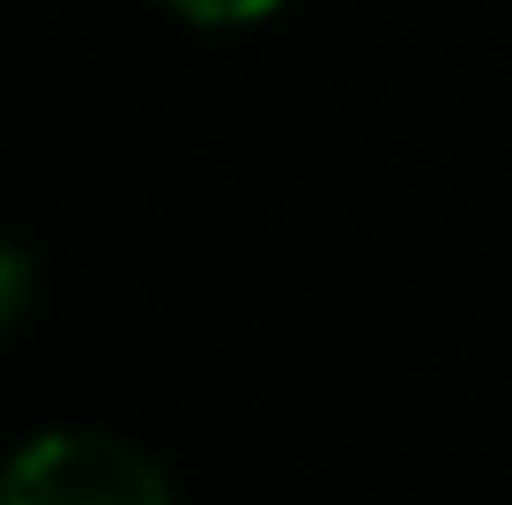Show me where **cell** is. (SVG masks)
I'll list each match as a JSON object with an SVG mask.
<instances>
[{"instance_id": "6da1fadb", "label": "cell", "mask_w": 512, "mask_h": 505, "mask_svg": "<svg viewBox=\"0 0 512 505\" xmlns=\"http://www.w3.org/2000/svg\"><path fill=\"white\" fill-rule=\"evenodd\" d=\"M171 476L112 431H45L0 468V505H164Z\"/></svg>"}, {"instance_id": "7a4b0ae2", "label": "cell", "mask_w": 512, "mask_h": 505, "mask_svg": "<svg viewBox=\"0 0 512 505\" xmlns=\"http://www.w3.org/2000/svg\"><path fill=\"white\" fill-rule=\"evenodd\" d=\"M30 290H38V275H30V253H23V246H8V238H0V335H8V327L23 320Z\"/></svg>"}, {"instance_id": "3957f363", "label": "cell", "mask_w": 512, "mask_h": 505, "mask_svg": "<svg viewBox=\"0 0 512 505\" xmlns=\"http://www.w3.org/2000/svg\"><path fill=\"white\" fill-rule=\"evenodd\" d=\"M179 15H193V23H260V15H275L282 0H171Z\"/></svg>"}]
</instances>
